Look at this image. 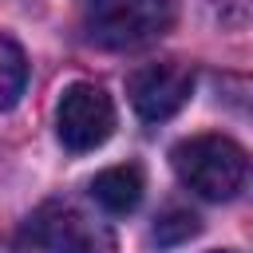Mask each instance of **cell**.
Here are the masks:
<instances>
[{"mask_svg": "<svg viewBox=\"0 0 253 253\" xmlns=\"http://www.w3.org/2000/svg\"><path fill=\"white\" fill-rule=\"evenodd\" d=\"M170 166L182 186H190L206 202H229L241 194L249 158L225 134H190L170 150Z\"/></svg>", "mask_w": 253, "mask_h": 253, "instance_id": "cell-1", "label": "cell"}, {"mask_svg": "<svg viewBox=\"0 0 253 253\" xmlns=\"http://www.w3.org/2000/svg\"><path fill=\"white\" fill-rule=\"evenodd\" d=\"M174 20L170 0H83L79 28L95 47L130 51L158 40Z\"/></svg>", "mask_w": 253, "mask_h": 253, "instance_id": "cell-2", "label": "cell"}, {"mask_svg": "<svg viewBox=\"0 0 253 253\" xmlns=\"http://www.w3.org/2000/svg\"><path fill=\"white\" fill-rule=\"evenodd\" d=\"M20 241L36 253H115V233L71 202H43L24 221Z\"/></svg>", "mask_w": 253, "mask_h": 253, "instance_id": "cell-3", "label": "cell"}, {"mask_svg": "<svg viewBox=\"0 0 253 253\" xmlns=\"http://www.w3.org/2000/svg\"><path fill=\"white\" fill-rule=\"evenodd\" d=\"M55 134L63 150L87 154L115 134V103L99 83H71L55 107Z\"/></svg>", "mask_w": 253, "mask_h": 253, "instance_id": "cell-4", "label": "cell"}, {"mask_svg": "<svg viewBox=\"0 0 253 253\" xmlns=\"http://www.w3.org/2000/svg\"><path fill=\"white\" fill-rule=\"evenodd\" d=\"M126 95L130 107L142 123H166L170 115H178L190 95H194V71L178 59H162V63H146L126 79Z\"/></svg>", "mask_w": 253, "mask_h": 253, "instance_id": "cell-5", "label": "cell"}, {"mask_svg": "<svg viewBox=\"0 0 253 253\" xmlns=\"http://www.w3.org/2000/svg\"><path fill=\"white\" fill-rule=\"evenodd\" d=\"M142 190H146V182H142V170H138L134 162H126V166H107V170H99V174L91 178V198H95L107 213H130V210H138Z\"/></svg>", "mask_w": 253, "mask_h": 253, "instance_id": "cell-6", "label": "cell"}, {"mask_svg": "<svg viewBox=\"0 0 253 253\" xmlns=\"http://www.w3.org/2000/svg\"><path fill=\"white\" fill-rule=\"evenodd\" d=\"M28 87V55L24 47L0 32V111H12Z\"/></svg>", "mask_w": 253, "mask_h": 253, "instance_id": "cell-7", "label": "cell"}, {"mask_svg": "<svg viewBox=\"0 0 253 253\" xmlns=\"http://www.w3.org/2000/svg\"><path fill=\"white\" fill-rule=\"evenodd\" d=\"M202 233V217L198 213H190V210H166L158 221H154V229H150V237H154V245H182V241H190V237H198Z\"/></svg>", "mask_w": 253, "mask_h": 253, "instance_id": "cell-8", "label": "cell"}, {"mask_svg": "<svg viewBox=\"0 0 253 253\" xmlns=\"http://www.w3.org/2000/svg\"><path fill=\"white\" fill-rule=\"evenodd\" d=\"M213 253H229V249H213Z\"/></svg>", "mask_w": 253, "mask_h": 253, "instance_id": "cell-9", "label": "cell"}]
</instances>
